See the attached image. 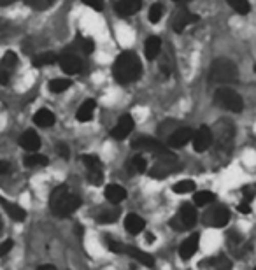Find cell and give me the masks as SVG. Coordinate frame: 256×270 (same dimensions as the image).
<instances>
[{
  "label": "cell",
  "mask_w": 256,
  "mask_h": 270,
  "mask_svg": "<svg viewBox=\"0 0 256 270\" xmlns=\"http://www.w3.org/2000/svg\"><path fill=\"white\" fill-rule=\"evenodd\" d=\"M60 67L61 71L69 76H74V74H79L82 69V61L79 56L72 55V53H67V55L60 56Z\"/></svg>",
  "instance_id": "obj_12"
},
{
  "label": "cell",
  "mask_w": 256,
  "mask_h": 270,
  "mask_svg": "<svg viewBox=\"0 0 256 270\" xmlns=\"http://www.w3.org/2000/svg\"><path fill=\"white\" fill-rule=\"evenodd\" d=\"M214 141H216L218 147L221 151H230V147L233 144V135H235V128L230 121L226 120H220V123L214 128Z\"/></svg>",
  "instance_id": "obj_6"
},
{
  "label": "cell",
  "mask_w": 256,
  "mask_h": 270,
  "mask_svg": "<svg viewBox=\"0 0 256 270\" xmlns=\"http://www.w3.org/2000/svg\"><path fill=\"white\" fill-rule=\"evenodd\" d=\"M132 130H134V118L130 114H125V116L119 118L116 126L111 130V137L116 139V141H123L132 133Z\"/></svg>",
  "instance_id": "obj_11"
},
{
  "label": "cell",
  "mask_w": 256,
  "mask_h": 270,
  "mask_svg": "<svg viewBox=\"0 0 256 270\" xmlns=\"http://www.w3.org/2000/svg\"><path fill=\"white\" fill-rule=\"evenodd\" d=\"M88 181L95 184V186L102 184V181H104V174H102V170H88Z\"/></svg>",
  "instance_id": "obj_38"
},
{
  "label": "cell",
  "mask_w": 256,
  "mask_h": 270,
  "mask_svg": "<svg viewBox=\"0 0 256 270\" xmlns=\"http://www.w3.org/2000/svg\"><path fill=\"white\" fill-rule=\"evenodd\" d=\"M160 51H162V40H160V37H150V39L146 40V46H144V53H146V58L147 60H155L156 56L160 55Z\"/></svg>",
  "instance_id": "obj_24"
},
{
  "label": "cell",
  "mask_w": 256,
  "mask_h": 270,
  "mask_svg": "<svg viewBox=\"0 0 256 270\" xmlns=\"http://www.w3.org/2000/svg\"><path fill=\"white\" fill-rule=\"evenodd\" d=\"M142 7V0H119L116 4V12L119 16H132Z\"/></svg>",
  "instance_id": "obj_18"
},
{
  "label": "cell",
  "mask_w": 256,
  "mask_h": 270,
  "mask_svg": "<svg viewBox=\"0 0 256 270\" xmlns=\"http://www.w3.org/2000/svg\"><path fill=\"white\" fill-rule=\"evenodd\" d=\"M214 200H216V195H214L212 191H207V190L197 191L195 196H193V202H195V206H198V207L210 206Z\"/></svg>",
  "instance_id": "obj_25"
},
{
  "label": "cell",
  "mask_w": 256,
  "mask_h": 270,
  "mask_svg": "<svg viewBox=\"0 0 256 270\" xmlns=\"http://www.w3.org/2000/svg\"><path fill=\"white\" fill-rule=\"evenodd\" d=\"M226 2H228V6L232 7L235 12H239V14H242V16L251 11V6L247 0H226Z\"/></svg>",
  "instance_id": "obj_30"
},
{
  "label": "cell",
  "mask_w": 256,
  "mask_h": 270,
  "mask_svg": "<svg viewBox=\"0 0 256 270\" xmlns=\"http://www.w3.org/2000/svg\"><path fill=\"white\" fill-rule=\"evenodd\" d=\"M12 245H14V242H12V240H6V242L0 244V258L6 256L7 253H9L11 249H12Z\"/></svg>",
  "instance_id": "obj_40"
},
{
  "label": "cell",
  "mask_w": 256,
  "mask_h": 270,
  "mask_svg": "<svg viewBox=\"0 0 256 270\" xmlns=\"http://www.w3.org/2000/svg\"><path fill=\"white\" fill-rule=\"evenodd\" d=\"M0 228H2V221H0Z\"/></svg>",
  "instance_id": "obj_50"
},
{
  "label": "cell",
  "mask_w": 256,
  "mask_h": 270,
  "mask_svg": "<svg viewBox=\"0 0 256 270\" xmlns=\"http://www.w3.org/2000/svg\"><path fill=\"white\" fill-rule=\"evenodd\" d=\"M70 81L69 79H53L51 83H49V92L53 93H63L67 92V89L70 88Z\"/></svg>",
  "instance_id": "obj_32"
},
{
  "label": "cell",
  "mask_w": 256,
  "mask_h": 270,
  "mask_svg": "<svg viewBox=\"0 0 256 270\" xmlns=\"http://www.w3.org/2000/svg\"><path fill=\"white\" fill-rule=\"evenodd\" d=\"M0 206H2L4 211H6L7 214L11 216V219H14V221H23L25 218H27V212H25L22 207L16 206V204H12V202H7V200L2 198V196H0Z\"/></svg>",
  "instance_id": "obj_20"
},
{
  "label": "cell",
  "mask_w": 256,
  "mask_h": 270,
  "mask_svg": "<svg viewBox=\"0 0 256 270\" xmlns=\"http://www.w3.org/2000/svg\"><path fill=\"white\" fill-rule=\"evenodd\" d=\"M237 211H239V212H242V214H249V212H251V206H249V202H246V200H242V202L237 206Z\"/></svg>",
  "instance_id": "obj_44"
},
{
  "label": "cell",
  "mask_w": 256,
  "mask_h": 270,
  "mask_svg": "<svg viewBox=\"0 0 256 270\" xmlns=\"http://www.w3.org/2000/svg\"><path fill=\"white\" fill-rule=\"evenodd\" d=\"M4 32H6V21H2V19H0V35H2Z\"/></svg>",
  "instance_id": "obj_47"
},
{
  "label": "cell",
  "mask_w": 256,
  "mask_h": 270,
  "mask_svg": "<svg viewBox=\"0 0 256 270\" xmlns=\"http://www.w3.org/2000/svg\"><path fill=\"white\" fill-rule=\"evenodd\" d=\"M9 79H11V71H7V69L0 67V84L6 86L7 83H9Z\"/></svg>",
  "instance_id": "obj_41"
},
{
  "label": "cell",
  "mask_w": 256,
  "mask_h": 270,
  "mask_svg": "<svg viewBox=\"0 0 256 270\" xmlns=\"http://www.w3.org/2000/svg\"><path fill=\"white\" fill-rule=\"evenodd\" d=\"M191 191H195V183L189 181V179H183V181L174 184V193L177 195H186L191 193Z\"/></svg>",
  "instance_id": "obj_28"
},
{
  "label": "cell",
  "mask_w": 256,
  "mask_h": 270,
  "mask_svg": "<svg viewBox=\"0 0 256 270\" xmlns=\"http://www.w3.org/2000/svg\"><path fill=\"white\" fill-rule=\"evenodd\" d=\"M197 21H198V16H195L193 12H189L186 9L179 11V14H177L174 19V30L177 32V34H181L184 28L189 27L191 23H197Z\"/></svg>",
  "instance_id": "obj_17"
},
{
  "label": "cell",
  "mask_w": 256,
  "mask_h": 270,
  "mask_svg": "<svg viewBox=\"0 0 256 270\" xmlns=\"http://www.w3.org/2000/svg\"><path fill=\"white\" fill-rule=\"evenodd\" d=\"M56 61L55 53H42V55L34 58V67H46V65H53Z\"/></svg>",
  "instance_id": "obj_29"
},
{
  "label": "cell",
  "mask_w": 256,
  "mask_h": 270,
  "mask_svg": "<svg viewBox=\"0 0 256 270\" xmlns=\"http://www.w3.org/2000/svg\"><path fill=\"white\" fill-rule=\"evenodd\" d=\"M119 218V211L118 209H111V211H104L102 214H98V223L102 224H109V223H114Z\"/></svg>",
  "instance_id": "obj_34"
},
{
  "label": "cell",
  "mask_w": 256,
  "mask_h": 270,
  "mask_svg": "<svg viewBox=\"0 0 256 270\" xmlns=\"http://www.w3.org/2000/svg\"><path fill=\"white\" fill-rule=\"evenodd\" d=\"M55 114L51 112L49 109H39L34 114V123L37 126H42V128H48V126L55 125Z\"/></svg>",
  "instance_id": "obj_22"
},
{
  "label": "cell",
  "mask_w": 256,
  "mask_h": 270,
  "mask_svg": "<svg viewBox=\"0 0 256 270\" xmlns=\"http://www.w3.org/2000/svg\"><path fill=\"white\" fill-rule=\"evenodd\" d=\"M128 169H130V172H134V174H142V172H146L147 169L146 158H144L142 154H135V156L128 162Z\"/></svg>",
  "instance_id": "obj_26"
},
{
  "label": "cell",
  "mask_w": 256,
  "mask_h": 270,
  "mask_svg": "<svg viewBox=\"0 0 256 270\" xmlns=\"http://www.w3.org/2000/svg\"><path fill=\"white\" fill-rule=\"evenodd\" d=\"M12 2H14V0H0V6H9Z\"/></svg>",
  "instance_id": "obj_48"
},
{
  "label": "cell",
  "mask_w": 256,
  "mask_h": 270,
  "mask_svg": "<svg viewBox=\"0 0 256 270\" xmlns=\"http://www.w3.org/2000/svg\"><path fill=\"white\" fill-rule=\"evenodd\" d=\"M37 270H56V267H53V265H40Z\"/></svg>",
  "instance_id": "obj_46"
},
{
  "label": "cell",
  "mask_w": 256,
  "mask_h": 270,
  "mask_svg": "<svg viewBox=\"0 0 256 270\" xmlns=\"http://www.w3.org/2000/svg\"><path fill=\"white\" fill-rule=\"evenodd\" d=\"M198 240H200V237H198V233H193V235L186 237V239L181 242L179 245V255L183 260H189V258L195 256L197 249H198Z\"/></svg>",
  "instance_id": "obj_14"
},
{
  "label": "cell",
  "mask_w": 256,
  "mask_h": 270,
  "mask_svg": "<svg viewBox=\"0 0 256 270\" xmlns=\"http://www.w3.org/2000/svg\"><path fill=\"white\" fill-rule=\"evenodd\" d=\"M95 107H97V104H95V100H92V98H90V100H86V102H82L81 107L77 109V112H76V120L81 121V123L90 121L93 118Z\"/></svg>",
  "instance_id": "obj_21"
},
{
  "label": "cell",
  "mask_w": 256,
  "mask_h": 270,
  "mask_svg": "<svg viewBox=\"0 0 256 270\" xmlns=\"http://www.w3.org/2000/svg\"><path fill=\"white\" fill-rule=\"evenodd\" d=\"M177 170H181L179 160H177L176 154H172L170 151H168V153L160 154V156L156 158V162L153 163V167L150 170V175L153 179H165L170 174H176Z\"/></svg>",
  "instance_id": "obj_4"
},
{
  "label": "cell",
  "mask_w": 256,
  "mask_h": 270,
  "mask_svg": "<svg viewBox=\"0 0 256 270\" xmlns=\"http://www.w3.org/2000/svg\"><path fill=\"white\" fill-rule=\"evenodd\" d=\"M193 135H195V132H193L191 128H177L170 133V137H168V146L170 147L186 146L188 142L193 141Z\"/></svg>",
  "instance_id": "obj_13"
},
{
  "label": "cell",
  "mask_w": 256,
  "mask_h": 270,
  "mask_svg": "<svg viewBox=\"0 0 256 270\" xmlns=\"http://www.w3.org/2000/svg\"><path fill=\"white\" fill-rule=\"evenodd\" d=\"M16 65H18V56H16V53L7 51L6 55H4L2 61H0V67H4V69H7V71L12 72V69H14Z\"/></svg>",
  "instance_id": "obj_35"
},
{
  "label": "cell",
  "mask_w": 256,
  "mask_h": 270,
  "mask_svg": "<svg viewBox=\"0 0 256 270\" xmlns=\"http://www.w3.org/2000/svg\"><path fill=\"white\" fill-rule=\"evenodd\" d=\"M9 170H11L9 162H6V160H0V175H6Z\"/></svg>",
  "instance_id": "obj_45"
},
{
  "label": "cell",
  "mask_w": 256,
  "mask_h": 270,
  "mask_svg": "<svg viewBox=\"0 0 256 270\" xmlns=\"http://www.w3.org/2000/svg\"><path fill=\"white\" fill-rule=\"evenodd\" d=\"M135 149H140V151H147V153H155V154H165L168 153L167 146L162 144V142L158 141V139H153V137H139L134 141Z\"/></svg>",
  "instance_id": "obj_9"
},
{
  "label": "cell",
  "mask_w": 256,
  "mask_h": 270,
  "mask_svg": "<svg viewBox=\"0 0 256 270\" xmlns=\"http://www.w3.org/2000/svg\"><path fill=\"white\" fill-rule=\"evenodd\" d=\"M49 206H51L53 214L65 218V216H70L79 209L81 198L77 195L70 193L67 186H58L53 190L51 196H49Z\"/></svg>",
  "instance_id": "obj_2"
},
{
  "label": "cell",
  "mask_w": 256,
  "mask_h": 270,
  "mask_svg": "<svg viewBox=\"0 0 256 270\" xmlns=\"http://www.w3.org/2000/svg\"><path fill=\"white\" fill-rule=\"evenodd\" d=\"M162 16H163V7L160 6V4H153L151 6V9H150V21L151 23H158L160 19H162Z\"/></svg>",
  "instance_id": "obj_37"
},
{
  "label": "cell",
  "mask_w": 256,
  "mask_h": 270,
  "mask_svg": "<svg viewBox=\"0 0 256 270\" xmlns=\"http://www.w3.org/2000/svg\"><path fill=\"white\" fill-rule=\"evenodd\" d=\"M209 79L218 84H230L237 81V67L233 61L226 58H218L210 65Z\"/></svg>",
  "instance_id": "obj_3"
},
{
  "label": "cell",
  "mask_w": 256,
  "mask_h": 270,
  "mask_svg": "<svg viewBox=\"0 0 256 270\" xmlns=\"http://www.w3.org/2000/svg\"><path fill=\"white\" fill-rule=\"evenodd\" d=\"M81 46H82V51H84L86 55H90V53H93V49H95V42L92 39H86L84 42H81Z\"/></svg>",
  "instance_id": "obj_42"
},
{
  "label": "cell",
  "mask_w": 256,
  "mask_h": 270,
  "mask_svg": "<svg viewBox=\"0 0 256 270\" xmlns=\"http://www.w3.org/2000/svg\"><path fill=\"white\" fill-rule=\"evenodd\" d=\"M144 227H146V223H144V219L140 218L139 214H128L125 218V228L126 232H130L132 235H137L144 230Z\"/></svg>",
  "instance_id": "obj_23"
},
{
  "label": "cell",
  "mask_w": 256,
  "mask_h": 270,
  "mask_svg": "<svg viewBox=\"0 0 256 270\" xmlns=\"http://www.w3.org/2000/svg\"><path fill=\"white\" fill-rule=\"evenodd\" d=\"M55 2H56V0H25V4H27V6H30L32 9H35V11L48 9V7H51Z\"/></svg>",
  "instance_id": "obj_36"
},
{
  "label": "cell",
  "mask_w": 256,
  "mask_h": 270,
  "mask_svg": "<svg viewBox=\"0 0 256 270\" xmlns=\"http://www.w3.org/2000/svg\"><path fill=\"white\" fill-rule=\"evenodd\" d=\"M212 141H214V135H212V130L209 128V126H200V128L197 130L195 135H193V149L197 151V153H204V151H207L210 146H212Z\"/></svg>",
  "instance_id": "obj_10"
},
{
  "label": "cell",
  "mask_w": 256,
  "mask_h": 270,
  "mask_svg": "<svg viewBox=\"0 0 256 270\" xmlns=\"http://www.w3.org/2000/svg\"><path fill=\"white\" fill-rule=\"evenodd\" d=\"M104 195L111 204H119L126 198V190L123 186H119V184H109L105 188Z\"/></svg>",
  "instance_id": "obj_19"
},
{
  "label": "cell",
  "mask_w": 256,
  "mask_h": 270,
  "mask_svg": "<svg viewBox=\"0 0 256 270\" xmlns=\"http://www.w3.org/2000/svg\"><path fill=\"white\" fill-rule=\"evenodd\" d=\"M214 100H216L218 105H221L223 109L230 110V112H242V109H244L242 97L237 92H233L232 88H228V86H223V88L218 89L216 95H214Z\"/></svg>",
  "instance_id": "obj_5"
},
{
  "label": "cell",
  "mask_w": 256,
  "mask_h": 270,
  "mask_svg": "<svg viewBox=\"0 0 256 270\" xmlns=\"http://www.w3.org/2000/svg\"><path fill=\"white\" fill-rule=\"evenodd\" d=\"M174 2H183V0H174Z\"/></svg>",
  "instance_id": "obj_49"
},
{
  "label": "cell",
  "mask_w": 256,
  "mask_h": 270,
  "mask_svg": "<svg viewBox=\"0 0 256 270\" xmlns=\"http://www.w3.org/2000/svg\"><path fill=\"white\" fill-rule=\"evenodd\" d=\"M113 72H114L116 81L121 84H128V83L137 81L140 77V74H142V65H140L139 56L132 51L121 53L116 58V61H114Z\"/></svg>",
  "instance_id": "obj_1"
},
{
  "label": "cell",
  "mask_w": 256,
  "mask_h": 270,
  "mask_svg": "<svg viewBox=\"0 0 256 270\" xmlns=\"http://www.w3.org/2000/svg\"><path fill=\"white\" fill-rule=\"evenodd\" d=\"M58 154L63 160H69L70 156V151H69V146L67 144H58Z\"/></svg>",
  "instance_id": "obj_43"
},
{
  "label": "cell",
  "mask_w": 256,
  "mask_h": 270,
  "mask_svg": "<svg viewBox=\"0 0 256 270\" xmlns=\"http://www.w3.org/2000/svg\"><path fill=\"white\" fill-rule=\"evenodd\" d=\"M82 163L88 170H102V162L95 154H82Z\"/></svg>",
  "instance_id": "obj_31"
},
{
  "label": "cell",
  "mask_w": 256,
  "mask_h": 270,
  "mask_svg": "<svg viewBox=\"0 0 256 270\" xmlns=\"http://www.w3.org/2000/svg\"><path fill=\"white\" fill-rule=\"evenodd\" d=\"M84 2V6L92 7L95 11H102L104 9V0H82Z\"/></svg>",
  "instance_id": "obj_39"
},
{
  "label": "cell",
  "mask_w": 256,
  "mask_h": 270,
  "mask_svg": "<svg viewBox=\"0 0 256 270\" xmlns=\"http://www.w3.org/2000/svg\"><path fill=\"white\" fill-rule=\"evenodd\" d=\"M210 267H212L214 270H230L232 268V261L228 260L226 256H216L214 260H210Z\"/></svg>",
  "instance_id": "obj_33"
},
{
  "label": "cell",
  "mask_w": 256,
  "mask_h": 270,
  "mask_svg": "<svg viewBox=\"0 0 256 270\" xmlns=\"http://www.w3.org/2000/svg\"><path fill=\"white\" fill-rule=\"evenodd\" d=\"M253 270H256V267H254V268H253Z\"/></svg>",
  "instance_id": "obj_51"
},
{
  "label": "cell",
  "mask_w": 256,
  "mask_h": 270,
  "mask_svg": "<svg viewBox=\"0 0 256 270\" xmlns=\"http://www.w3.org/2000/svg\"><path fill=\"white\" fill-rule=\"evenodd\" d=\"M123 253H126L128 256H132L134 260H137L139 263L146 265V267H153V265H155V258L151 255H147L146 251H142V249L134 248V245H125V248H123Z\"/></svg>",
  "instance_id": "obj_16"
},
{
  "label": "cell",
  "mask_w": 256,
  "mask_h": 270,
  "mask_svg": "<svg viewBox=\"0 0 256 270\" xmlns=\"http://www.w3.org/2000/svg\"><path fill=\"white\" fill-rule=\"evenodd\" d=\"M186 2H189V0H186Z\"/></svg>",
  "instance_id": "obj_52"
},
{
  "label": "cell",
  "mask_w": 256,
  "mask_h": 270,
  "mask_svg": "<svg viewBox=\"0 0 256 270\" xmlns=\"http://www.w3.org/2000/svg\"><path fill=\"white\" fill-rule=\"evenodd\" d=\"M195 224H197V209L195 206H189V204H184L179 209L177 216L170 219V227L176 228V230H186V228H191Z\"/></svg>",
  "instance_id": "obj_7"
},
{
  "label": "cell",
  "mask_w": 256,
  "mask_h": 270,
  "mask_svg": "<svg viewBox=\"0 0 256 270\" xmlns=\"http://www.w3.org/2000/svg\"><path fill=\"white\" fill-rule=\"evenodd\" d=\"M19 146H22L23 149L30 151V153H35L40 147V137L34 132V130H27V132H23L22 137H19Z\"/></svg>",
  "instance_id": "obj_15"
},
{
  "label": "cell",
  "mask_w": 256,
  "mask_h": 270,
  "mask_svg": "<svg viewBox=\"0 0 256 270\" xmlns=\"http://www.w3.org/2000/svg\"><path fill=\"white\" fill-rule=\"evenodd\" d=\"M49 160L44 156V154H39V153H32L25 158V165L27 167H44L48 165Z\"/></svg>",
  "instance_id": "obj_27"
},
{
  "label": "cell",
  "mask_w": 256,
  "mask_h": 270,
  "mask_svg": "<svg viewBox=\"0 0 256 270\" xmlns=\"http://www.w3.org/2000/svg\"><path fill=\"white\" fill-rule=\"evenodd\" d=\"M204 221H205V224H209V227L223 228V227H226L230 221V211L226 207H221V206L212 207L204 214Z\"/></svg>",
  "instance_id": "obj_8"
}]
</instances>
